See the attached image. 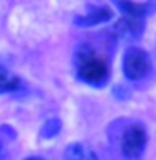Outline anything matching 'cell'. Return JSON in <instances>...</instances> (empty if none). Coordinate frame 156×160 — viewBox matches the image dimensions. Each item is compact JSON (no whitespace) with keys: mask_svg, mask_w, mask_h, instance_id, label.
<instances>
[{"mask_svg":"<svg viewBox=\"0 0 156 160\" xmlns=\"http://www.w3.org/2000/svg\"><path fill=\"white\" fill-rule=\"evenodd\" d=\"M74 64H76V74L82 83L94 86V88H102L109 81L111 76L109 62L92 46L89 44L81 46L76 52Z\"/></svg>","mask_w":156,"mask_h":160,"instance_id":"cell-1","label":"cell"},{"mask_svg":"<svg viewBox=\"0 0 156 160\" xmlns=\"http://www.w3.org/2000/svg\"><path fill=\"white\" fill-rule=\"evenodd\" d=\"M148 145V133L141 123H129L121 135V152L128 160H139Z\"/></svg>","mask_w":156,"mask_h":160,"instance_id":"cell-2","label":"cell"},{"mask_svg":"<svg viewBox=\"0 0 156 160\" xmlns=\"http://www.w3.org/2000/svg\"><path fill=\"white\" fill-rule=\"evenodd\" d=\"M151 71V58L141 47H129L123 58V72L129 81L144 79Z\"/></svg>","mask_w":156,"mask_h":160,"instance_id":"cell-3","label":"cell"},{"mask_svg":"<svg viewBox=\"0 0 156 160\" xmlns=\"http://www.w3.org/2000/svg\"><path fill=\"white\" fill-rule=\"evenodd\" d=\"M112 19V10L107 7H89L84 15H77L74 22L79 27H92L97 24H104Z\"/></svg>","mask_w":156,"mask_h":160,"instance_id":"cell-4","label":"cell"},{"mask_svg":"<svg viewBox=\"0 0 156 160\" xmlns=\"http://www.w3.org/2000/svg\"><path fill=\"white\" fill-rule=\"evenodd\" d=\"M116 5V8L121 12L123 17H129V19H146L149 15L148 3L134 2V0H111Z\"/></svg>","mask_w":156,"mask_h":160,"instance_id":"cell-5","label":"cell"},{"mask_svg":"<svg viewBox=\"0 0 156 160\" xmlns=\"http://www.w3.org/2000/svg\"><path fill=\"white\" fill-rule=\"evenodd\" d=\"M116 32L121 37H129L133 41H138L144 34V19H129V17H121L119 22L116 24Z\"/></svg>","mask_w":156,"mask_h":160,"instance_id":"cell-6","label":"cell"},{"mask_svg":"<svg viewBox=\"0 0 156 160\" xmlns=\"http://www.w3.org/2000/svg\"><path fill=\"white\" fill-rule=\"evenodd\" d=\"M66 160H99L92 148H89L84 143H71L64 150Z\"/></svg>","mask_w":156,"mask_h":160,"instance_id":"cell-7","label":"cell"},{"mask_svg":"<svg viewBox=\"0 0 156 160\" xmlns=\"http://www.w3.org/2000/svg\"><path fill=\"white\" fill-rule=\"evenodd\" d=\"M22 89V79L12 74L10 71L0 64V94L2 93H17Z\"/></svg>","mask_w":156,"mask_h":160,"instance_id":"cell-8","label":"cell"},{"mask_svg":"<svg viewBox=\"0 0 156 160\" xmlns=\"http://www.w3.org/2000/svg\"><path fill=\"white\" fill-rule=\"evenodd\" d=\"M17 132L8 125L0 127V160H7L8 155V145L15 140Z\"/></svg>","mask_w":156,"mask_h":160,"instance_id":"cell-9","label":"cell"},{"mask_svg":"<svg viewBox=\"0 0 156 160\" xmlns=\"http://www.w3.org/2000/svg\"><path fill=\"white\" fill-rule=\"evenodd\" d=\"M60 127H62V123H60L59 118H49L44 125H42L40 137L42 138H52V137H55L60 132Z\"/></svg>","mask_w":156,"mask_h":160,"instance_id":"cell-10","label":"cell"},{"mask_svg":"<svg viewBox=\"0 0 156 160\" xmlns=\"http://www.w3.org/2000/svg\"><path fill=\"white\" fill-rule=\"evenodd\" d=\"M146 3H148L149 14H153V12H156V0H146Z\"/></svg>","mask_w":156,"mask_h":160,"instance_id":"cell-11","label":"cell"},{"mask_svg":"<svg viewBox=\"0 0 156 160\" xmlns=\"http://www.w3.org/2000/svg\"><path fill=\"white\" fill-rule=\"evenodd\" d=\"M25 160H44V158H40V157H29V158H25Z\"/></svg>","mask_w":156,"mask_h":160,"instance_id":"cell-12","label":"cell"}]
</instances>
